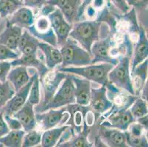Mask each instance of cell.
<instances>
[{"mask_svg": "<svg viewBox=\"0 0 148 147\" xmlns=\"http://www.w3.org/2000/svg\"><path fill=\"white\" fill-rule=\"evenodd\" d=\"M22 6L21 0H0L1 17L8 18Z\"/></svg>", "mask_w": 148, "mask_h": 147, "instance_id": "83f0119b", "label": "cell"}, {"mask_svg": "<svg viewBox=\"0 0 148 147\" xmlns=\"http://www.w3.org/2000/svg\"><path fill=\"white\" fill-rule=\"evenodd\" d=\"M89 107L93 111L97 114H104L112 107V102L107 96V89L106 86L100 88H91V96L89 100Z\"/></svg>", "mask_w": 148, "mask_h": 147, "instance_id": "4fadbf2b", "label": "cell"}, {"mask_svg": "<svg viewBox=\"0 0 148 147\" xmlns=\"http://www.w3.org/2000/svg\"><path fill=\"white\" fill-rule=\"evenodd\" d=\"M125 132L126 138V143L128 146L131 147H147L148 142L146 135H142L141 136H133L128 133L126 130Z\"/></svg>", "mask_w": 148, "mask_h": 147, "instance_id": "d6a6232c", "label": "cell"}, {"mask_svg": "<svg viewBox=\"0 0 148 147\" xmlns=\"http://www.w3.org/2000/svg\"><path fill=\"white\" fill-rule=\"evenodd\" d=\"M40 79L38 74H36L35 76L33 82L31 85L29 90V96H28L27 101L31 103L33 106H36L40 103L41 101V90H40Z\"/></svg>", "mask_w": 148, "mask_h": 147, "instance_id": "f546056e", "label": "cell"}, {"mask_svg": "<svg viewBox=\"0 0 148 147\" xmlns=\"http://www.w3.org/2000/svg\"><path fill=\"white\" fill-rule=\"evenodd\" d=\"M15 92L13 85L8 80L0 83V109H2L11 99Z\"/></svg>", "mask_w": 148, "mask_h": 147, "instance_id": "1f68e13d", "label": "cell"}, {"mask_svg": "<svg viewBox=\"0 0 148 147\" xmlns=\"http://www.w3.org/2000/svg\"><path fill=\"white\" fill-rule=\"evenodd\" d=\"M19 57L17 52L11 50L8 47L0 44V61L8 60H14Z\"/></svg>", "mask_w": 148, "mask_h": 147, "instance_id": "836d02e7", "label": "cell"}, {"mask_svg": "<svg viewBox=\"0 0 148 147\" xmlns=\"http://www.w3.org/2000/svg\"><path fill=\"white\" fill-rule=\"evenodd\" d=\"M103 116L104 120L100 124L101 126L115 128L122 131H126L130 124L135 121L129 109L116 110Z\"/></svg>", "mask_w": 148, "mask_h": 147, "instance_id": "7c38bea8", "label": "cell"}, {"mask_svg": "<svg viewBox=\"0 0 148 147\" xmlns=\"http://www.w3.org/2000/svg\"><path fill=\"white\" fill-rule=\"evenodd\" d=\"M22 31L23 29L16 25L6 24L5 30L0 34V44L6 46L11 50L16 52L18 49Z\"/></svg>", "mask_w": 148, "mask_h": 147, "instance_id": "7402d4cb", "label": "cell"}, {"mask_svg": "<svg viewBox=\"0 0 148 147\" xmlns=\"http://www.w3.org/2000/svg\"><path fill=\"white\" fill-rule=\"evenodd\" d=\"M12 67L16 66H25L32 67L37 71L39 78L43 77L49 71V68L46 66L44 59L38 56V52L31 55H21L18 58L14 59L10 62Z\"/></svg>", "mask_w": 148, "mask_h": 147, "instance_id": "9a60e30c", "label": "cell"}, {"mask_svg": "<svg viewBox=\"0 0 148 147\" xmlns=\"http://www.w3.org/2000/svg\"><path fill=\"white\" fill-rule=\"evenodd\" d=\"M37 71L36 69H33V75L31 76L29 82L23 86L22 88L16 91L14 95L13 96L11 99L5 104V105L2 108V113L4 115H8L12 116L14 113H16L18 110L21 108L27 102L29 96V90H30L31 85L33 82L35 76L37 74Z\"/></svg>", "mask_w": 148, "mask_h": 147, "instance_id": "8fae6325", "label": "cell"}, {"mask_svg": "<svg viewBox=\"0 0 148 147\" xmlns=\"http://www.w3.org/2000/svg\"><path fill=\"white\" fill-rule=\"evenodd\" d=\"M129 110L135 120L139 117L147 115L148 113L147 101L138 96L129 107Z\"/></svg>", "mask_w": 148, "mask_h": 147, "instance_id": "f1b7e54d", "label": "cell"}, {"mask_svg": "<svg viewBox=\"0 0 148 147\" xmlns=\"http://www.w3.org/2000/svg\"><path fill=\"white\" fill-rule=\"evenodd\" d=\"M40 40L31 34L27 29H23L18 45V49L21 55L35 54L38 50Z\"/></svg>", "mask_w": 148, "mask_h": 147, "instance_id": "603a6c76", "label": "cell"}, {"mask_svg": "<svg viewBox=\"0 0 148 147\" xmlns=\"http://www.w3.org/2000/svg\"><path fill=\"white\" fill-rule=\"evenodd\" d=\"M26 132L23 129H12L0 137V146L7 147H21Z\"/></svg>", "mask_w": 148, "mask_h": 147, "instance_id": "4316f807", "label": "cell"}, {"mask_svg": "<svg viewBox=\"0 0 148 147\" xmlns=\"http://www.w3.org/2000/svg\"><path fill=\"white\" fill-rule=\"evenodd\" d=\"M12 116L19 121L22 126V129L26 133L36 129L37 126L34 106L28 101H27L24 106Z\"/></svg>", "mask_w": 148, "mask_h": 147, "instance_id": "ac0fdd59", "label": "cell"}, {"mask_svg": "<svg viewBox=\"0 0 148 147\" xmlns=\"http://www.w3.org/2000/svg\"><path fill=\"white\" fill-rule=\"evenodd\" d=\"M37 124L41 130H47L56 126L66 124L70 118L66 106L57 109H49L43 113H36Z\"/></svg>", "mask_w": 148, "mask_h": 147, "instance_id": "52a82bcc", "label": "cell"}, {"mask_svg": "<svg viewBox=\"0 0 148 147\" xmlns=\"http://www.w3.org/2000/svg\"><path fill=\"white\" fill-rule=\"evenodd\" d=\"M62 55L60 67L83 66L91 64L92 56L76 40L69 37L60 48Z\"/></svg>", "mask_w": 148, "mask_h": 147, "instance_id": "3957f363", "label": "cell"}, {"mask_svg": "<svg viewBox=\"0 0 148 147\" xmlns=\"http://www.w3.org/2000/svg\"><path fill=\"white\" fill-rule=\"evenodd\" d=\"M1 18H2V17H1V14H0V19H1Z\"/></svg>", "mask_w": 148, "mask_h": 147, "instance_id": "7bdbcfd3", "label": "cell"}, {"mask_svg": "<svg viewBox=\"0 0 148 147\" xmlns=\"http://www.w3.org/2000/svg\"><path fill=\"white\" fill-rule=\"evenodd\" d=\"M11 68L12 66L10 61H0V83H4L7 80V77Z\"/></svg>", "mask_w": 148, "mask_h": 147, "instance_id": "e575fe53", "label": "cell"}, {"mask_svg": "<svg viewBox=\"0 0 148 147\" xmlns=\"http://www.w3.org/2000/svg\"><path fill=\"white\" fill-rule=\"evenodd\" d=\"M135 121H136L137 123L139 124L140 125H142L144 127V129L147 132L148 129V116L147 114V115L143 116H141L139 118H136L135 120Z\"/></svg>", "mask_w": 148, "mask_h": 147, "instance_id": "b9f144b4", "label": "cell"}, {"mask_svg": "<svg viewBox=\"0 0 148 147\" xmlns=\"http://www.w3.org/2000/svg\"><path fill=\"white\" fill-rule=\"evenodd\" d=\"M36 16L32 9L22 6L8 17L7 24L16 25L23 29H28L33 24Z\"/></svg>", "mask_w": 148, "mask_h": 147, "instance_id": "e0dca14e", "label": "cell"}, {"mask_svg": "<svg viewBox=\"0 0 148 147\" xmlns=\"http://www.w3.org/2000/svg\"><path fill=\"white\" fill-rule=\"evenodd\" d=\"M4 118H5V121H6L7 124L10 128V130L12 129H22V126H21V123L19 122L17 118H14L13 116H10L8 115H4Z\"/></svg>", "mask_w": 148, "mask_h": 147, "instance_id": "8d00e7d4", "label": "cell"}, {"mask_svg": "<svg viewBox=\"0 0 148 147\" xmlns=\"http://www.w3.org/2000/svg\"><path fill=\"white\" fill-rule=\"evenodd\" d=\"M110 1L122 13H126L130 10V6L127 5L126 0H110Z\"/></svg>", "mask_w": 148, "mask_h": 147, "instance_id": "f35d334b", "label": "cell"}, {"mask_svg": "<svg viewBox=\"0 0 148 147\" xmlns=\"http://www.w3.org/2000/svg\"><path fill=\"white\" fill-rule=\"evenodd\" d=\"M69 125L56 126L51 129L44 130L41 136V142L40 145L42 147H53L57 145L63 133L68 129Z\"/></svg>", "mask_w": 148, "mask_h": 147, "instance_id": "d4e9b609", "label": "cell"}, {"mask_svg": "<svg viewBox=\"0 0 148 147\" xmlns=\"http://www.w3.org/2000/svg\"><path fill=\"white\" fill-rule=\"evenodd\" d=\"M99 137L106 146H128L126 143L125 132L118 129L106 127L100 125L99 128Z\"/></svg>", "mask_w": 148, "mask_h": 147, "instance_id": "5bb4252c", "label": "cell"}, {"mask_svg": "<svg viewBox=\"0 0 148 147\" xmlns=\"http://www.w3.org/2000/svg\"><path fill=\"white\" fill-rule=\"evenodd\" d=\"M42 132L38 131L37 129H32L30 131L25 133L23 137L22 145L23 147H32L41 144Z\"/></svg>", "mask_w": 148, "mask_h": 147, "instance_id": "4dcf8cb0", "label": "cell"}, {"mask_svg": "<svg viewBox=\"0 0 148 147\" xmlns=\"http://www.w3.org/2000/svg\"><path fill=\"white\" fill-rule=\"evenodd\" d=\"M84 125V128L83 132L80 133L75 134V132L72 134L69 139L66 142L62 143L58 146L62 147H91L93 146L92 143L89 142L88 139V135L89 133L88 127L86 124Z\"/></svg>", "mask_w": 148, "mask_h": 147, "instance_id": "484cf974", "label": "cell"}, {"mask_svg": "<svg viewBox=\"0 0 148 147\" xmlns=\"http://www.w3.org/2000/svg\"><path fill=\"white\" fill-rule=\"evenodd\" d=\"M129 6L135 8H144L147 6L148 0H126Z\"/></svg>", "mask_w": 148, "mask_h": 147, "instance_id": "60d3db41", "label": "cell"}, {"mask_svg": "<svg viewBox=\"0 0 148 147\" xmlns=\"http://www.w3.org/2000/svg\"><path fill=\"white\" fill-rule=\"evenodd\" d=\"M114 66L108 63L89 64L83 66H67L58 68V71L66 74H72L106 86L108 83V75Z\"/></svg>", "mask_w": 148, "mask_h": 147, "instance_id": "6da1fadb", "label": "cell"}, {"mask_svg": "<svg viewBox=\"0 0 148 147\" xmlns=\"http://www.w3.org/2000/svg\"><path fill=\"white\" fill-rule=\"evenodd\" d=\"M100 25V22L95 20L75 22L69 32V37L76 40L83 49L91 54L93 44L99 39Z\"/></svg>", "mask_w": 148, "mask_h": 147, "instance_id": "7a4b0ae2", "label": "cell"}, {"mask_svg": "<svg viewBox=\"0 0 148 147\" xmlns=\"http://www.w3.org/2000/svg\"><path fill=\"white\" fill-rule=\"evenodd\" d=\"M148 56V40L143 28H140L138 31V39L134 49L133 60L130 61V74L139 63L147 59Z\"/></svg>", "mask_w": 148, "mask_h": 147, "instance_id": "ffe728a7", "label": "cell"}, {"mask_svg": "<svg viewBox=\"0 0 148 147\" xmlns=\"http://www.w3.org/2000/svg\"><path fill=\"white\" fill-rule=\"evenodd\" d=\"M71 78L75 85V103L82 106H87L89 104L91 96V83L84 78H80L77 75H72Z\"/></svg>", "mask_w": 148, "mask_h": 147, "instance_id": "2e32d148", "label": "cell"}, {"mask_svg": "<svg viewBox=\"0 0 148 147\" xmlns=\"http://www.w3.org/2000/svg\"><path fill=\"white\" fill-rule=\"evenodd\" d=\"M31 34L44 42L57 46V39L47 16L41 14L35 18L33 24L27 29Z\"/></svg>", "mask_w": 148, "mask_h": 147, "instance_id": "ba28073f", "label": "cell"}, {"mask_svg": "<svg viewBox=\"0 0 148 147\" xmlns=\"http://www.w3.org/2000/svg\"><path fill=\"white\" fill-rule=\"evenodd\" d=\"M10 130V128L8 127L5 118H4L3 113L2 111H0V137L5 135Z\"/></svg>", "mask_w": 148, "mask_h": 147, "instance_id": "ab89813d", "label": "cell"}, {"mask_svg": "<svg viewBox=\"0 0 148 147\" xmlns=\"http://www.w3.org/2000/svg\"><path fill=\"white\" fill-rule=\"evenodd\" d=\"M114 46V42L111 37L101 39L95 41L91 49L92 56L91 64L97 63H108L115 66L119 60L112 57L111 49Z\"/></svg>", "mask_w": 148, "mask_h": 147, "instance_id": "30bf717a", "label": "cell"}, {"mask_svg": "<svg viewBox=\"0 0 148 147\" xmlns=\"http://www.w3.org/2000/svg\"><path fill=\"white\" fill-rule=\"evenodd\" d=\"M75 103V85L70 74H67L66 77L63 80L62 84L60 85L50 102L44 106L41 113L47 111L49 109L60 108Z\"/></svg>", "mask_w": 148, "mask_h": 147, "instance_id": "8992f818", "label": "cell"}, {"mask_svg": "<svg viewBox=\"0 0 148 147\" xmlns=\"http://www.w3.org/2000/svg\"><path fill=\"white\" fill-rule=\"evenodd\" d=\"M108 82L116 87L135 95L130 74V57H121L108 75Z\"/></svg>", "mask_w": 148, "mask_h": 147, "instance_id": "277c9868", "label": "cell"}, {"mask_svg": "<svg viewBox=\"0 0 148 147\" xmlns=\"http://www.w3.org/2000/svg\"><path fill=\"white\" fill-rule=\"evenodd\" d=\"M46 1L47 0H21L23 6L37 9H40L46 3Z\"/></svg>", "mask_w": 148, "mask_h": 147, "instance_id": "74e56055", "label": "cell"}, {"mask_svg": "<svg viewBox=\"0 0 148 147\" xmlns=\"http://www.w3.org/2000/svg\"><path fill=\"white\" fill-rule=\"evenodd\" d=\"M127 131L128 132L129 134L133 136H141L144 135V132H147L142 125H140L136 121L130 124Z\"/></svg>", "mask_w": 148, "mask_h": 147, "instance_id": "d590c367", "label": "cell"}, {"mask_svg": "<svg viewBox=\"0 0 148 147\" xmlns=\"http://www.w3.org/2000/svg\"><path fill=\"white\" fill-rule=\"evenodd\" d=\"M38 49L44 56V61L46 66L49 70H53L62 63L61 52L58 47L40 41L38 44Z\"/></svg>", "mask_w": 148, "mask_h": 147, "instance_id": "d6986e66", "label": "cell"}, {"mask_svg": "<svg viewBox=\"0 0 148 147\" xmlns=\"http://www.w3.org/2000/svg\"><path fill=\"white\" fill-rule=\"evenodd\" d=\"M47 16L50 21L52 29L56 34L58 47L60 48L69 37V32L72 28V24H70L66 20L62 12L58 8Z\"/></svg>", "mask_w": 148, "mask_h": 147, "instance_id": "9c48e42d", "label": "cell"}, {"mask_svg": "<svg viewBox=\"0 0 148 147\" xmlns=\"http://www.w3.org/2000/svg\"><path fill=\"white\" fill-rule=\"evenodd\" d=\"M82 1H84V0H82Z\"/></svg>", "mask_w": 148, "mask_h": 147, "instance_id": "ee69618b", "label": "cell"}, {"mask_svg": "<svg viewBox=\"0 0 148 147\" xmlns=\"http://www.w3.org/2000/svg\"><path fill=\"white\" fill-rule=\"evenodd\" d=\"M30 77L27 67L16 66H13L10 70L7 77V80L13 85L15 91H17L29 82Z\"/></svg>", "mask_w": 148, "mask_h": 147, "instance_id": "44dd1931", "label": "cell"}, {"mask_svg": "<svg viewBox=\"0 0 148 147\" xmlns=\"http://www.w3.org/2000/svg\"><path fill=\"white\" fill-rule=\"evenodd\" d=\"M66 75L67 74L66 73L60 72L58 70L56 71L49 70L43 77L39 78L40 83L43 87L44 96L40 101V103L35 107L36 113H41L44 106L50 102L60 83L65 79Z\"/></svg>", "mask_w": 148, "mask_h": 147, "instance_id": "5b68a950", "label": "cell"}, {"mask_svg": "<svg viewBox=\"0 0 148 147\" xmlns=\"http://www.w3.org/2000/svg\"><path fill=\"white\" fill-rule=\"evenodd\" d=\"M147 65L148 60H144L142 63H139L136 66L133 72L131 73V79L135 95L137 96L141 93L144 85L147 82Z\"/></svg>", "mask_w": 148, "mask_h": 147, "instance_id": "cb8c5ba5", "label": "cell"}]
</instances>
